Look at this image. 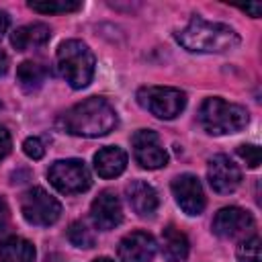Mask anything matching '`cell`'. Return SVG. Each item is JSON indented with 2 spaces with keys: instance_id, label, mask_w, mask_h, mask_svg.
I'll list each match as a JSON object with an SVG mask.
<instances>
[{
  "instance_id": "1",
  "label": "cell",
  "mask_w": 262,
  "mask_h": 262,
  "mask_svg": "<svg viewBox=\"0 0 262 262\" xmlns=\"http://www.w3.org/2000/svg\"><path fill=\"white\" fill-rule=\"evenodd\" d=\"M117 111L98 96H90L78 104H74L61 117L59 125L70 135L80 137H102L117 127Z\"/></svg>"
},
{
  "instance_id": "2",
  "label": "cell",
  "mask_w": 262,
  "mask_h": 262,
  "mask_svg": "<svg viewBox=\"0 0 262 262\" xmlns=\"http://www.w3.org/2000/svg\"><path fill=\"white\" fill-rule=\"evenodd\" d=\"M176 41L188 49L199 53H225L239 45V35L223 23H211L201 16H194L180 33H176Z\"/></svg>"
},
{
  "instance_id": "3",
  "label": "cell",
  "mask_w": 262,
  "mask_h": 262,
  "mask_svg": "<svg viewBox=\"0 0 262 262\" xmlns=\"http://www.w3.org/2000/svg\"><path fill=\"white\" fill-rule=\"evenodd\" d=\"M57 70L72 88H84L94 76V53L90 47L78 39H68L57 47Z\"/></svg>"
},
{
  "instance_id": "4",
  "label": "cell",
  "mask_w": 262,
  "mask_h": 262,
  "mask_svg": "<svg viewBox=\"0 0 262 262\" xmlns=\"http://www.w3.org/2000/svg\"><path fill=\"white\" fill-rule=\"evenodd\" d=\"M199 123L211 135L237 133L248 125V111L219 96L207 98L199 108Z\"/></svg>"
},
{
  "instance_id": "5",
  "label": "cell",
  "mask_w": 262,
  "mask_h": 262,
  "mask_svg": "<svg viewBox=\"0 0 262 262\" xmlns=\"http://www.w3.org/2000/svg\"><path fill=\"white\" fill-rule=\"evenodd\" d=\"M137 102L158 119H174L186 106V94L170 86H145L137 90Z\"/></svg>"
},
{
  "instance_id": "6",
  "label": "cell",
  "mask_w": 262,
  "mask_h": 262,
  "mask_svg": "<svg viewBox=\"0 0 262 262\" xmlns=\"http://www.w3.org/2000/svg\"><path fill=\"white\" fill-rule=\"evenodd\" d=\"M47 178L55 190L61 194H78L90 188V172L82 160H57L49 166Z\"/></svg>"
},
{
  "instance_id": "7",
  "label": "cell",
  "mask_w": 262,
  "mask_h": 262,
  "mask_svg": "<svg viewBox=\"0 0 262 262\" xmlns=\"http://www.w3.org/2000/svg\"><path fill=\"white\" fill-rule=\"evenodd\" d=\"M20 213L31 225H51L61 215V205L45 188L33 186L23 194Z\"/></svg>"
},
{
  "instance_id": "8",
  "label": "cell",
  "mask_w": 262,
  "mask_h": 262,
  "mask_svg": "<svg viewBox=\"0 0 262 262\" xmlns=\"http://www.w3.org/2000/svg\"><path fill=\"white\" fill-rule=\"evenodd\" d=\"M133 156L141 168L158 170L168 164V154L160 143V137L151 129H141L133 135Z\"/></svg>"
},
{
  "instance_id": "9",
  "label": "cell",
  "mask_w": 262,
  "mask_h": 262,
  "mask_svg": "<svg viewBox=\"0 0 262 262\" xmlns=\"http://www.w3.org/2000/svg\"><path fill=\"white\" fill-rule=\"evenodd\" d=\"M252 229H254L252 215L239 207H223L217 211V215L213 219V231L225 239L244 237V235L252 233Z\"/></svg>"
},
{
  "instance_id": "10",
  "label": "cell",
  "mask_w": 262,
  "mask_h": 262,
  "mask_svg": "<svg viewBox=\"0 0 262 262\" xmlns=\"http://www.w3.org/2000/svg\"><path fill=\"white\" fill-rule=\"evenodd\" d=\"M172 192L178 203V207L186 215H201L207 201L201 186V180L192 174H180L172 180Z\"/></svg>"
},
{
  "instance_id": "11",
  "label": "cell",
  "mask_w": 262,
  "mask_h": 262,
  "mask_svg": "<svg viewBox=\"0 0 262 262\" xmlns=\"http://www.w3.org/2000/svg\"><path fill=\"white\" fill-rule=\"evenodd\" d=\"M207 178H209V184L215 192L219 194H229L233 192L239 182H242V172L239 168L233 164V160H229L227 156L219 154V156H213L209 160V168H207Z\"/></svg>"
},
{
  "instance_id": "12",
  "label": "cell",
  "mask_w": 262,
  "mask_h": 262,
  "mask_svg": "<svg viewBox=\"0 0 262 262\" xmlns=\"http://www.w3.org/2000/svg\"><path fill=\"white\" fill-rule=\"evenodd\" d=\"M90 217L100 231L115 229L123 221V207L119 196L113 190H102L90 205Z\"/></svg>"
},
{
  "instance_id": "13",
  "label": "cell",
  "mask_w": 262,
  "mask_h": 262,
  "mask_svg": "<svg viewBox=\"0 0 262 262\" xmlns=\"http://www.w3.org/2000/svg\"><path fill=\"white\" fill-rule=\"evenodd\" d=\"M156 239L145 231H133L119 242L121 262H151L156 256Z\"/></svg>"
},
{
  "instance_id": "14",
  "label": "cell",
  "mask_w": 262,
  "mask_h": 262,
  "mask_svg": "<svg viewBox=\"0 0 262 262\" xmlns=\"http://www.w3.org/2000/svg\"><path fill=\"white\" fill-rule=\"evenodd\" d=\"M125 192H127L129 205L133 207V211L139 217H151L158 211L160 199H158V192L151 184H147L143 180H133L131 184H127Z\"/></svg>"
},
{
  "instance_id": "15",
  "label": "cell",
  "mask_w": 262,
  "mask_h": 262,
  "mask_svg": "<svg viewBox=\"0 0 262 262\" xmlns=\"http://www.w3.org/2000/svg\"><path fill=\"white\" fill-rule=\"evenodd\" d=\"M125 168H127V154L117 145L102 147L94 154V170L100 178H115L123 174Z\"/></svg>"
},
{
  "instance_id": "16",
  "label": "cell",
  "mask_w": 262,
  "mask_h": 262,
  "mask_svg": "<svg viewBox=\"0 0 262 262\" xmlns=\"http://www.w3.org/2000/svg\"><path fill=\"white\" fill-rule=\"evenodd\" d=\"M51 37V31L47 25L43 23H31V25H25V27H18L12 31L10 35V43L16 51H27V49H33V47H41L49 41Z\"/></svg>"
},
{
  "instance_id": "17",
  "label": "cell",
  "mask_w": 262,
  "mask_h": 262,
  "mask_svg": "<svg viewBox=\"0 0 262 262\" xmlns=\"http://www.w3.org/2000/svg\"><path fill=\"white\" fill-rule=\"evenodd\" d=\"M162 252L168 262H184L188 256V237L174 225L162 231Z\"/></svg>"
},
{
  "instance_id": "18",
  "label": "cell",
  "mask_w": 262,
  "mask_h": 262,
  "mask_svg": "<svg viewBox=\"0 0 262 262\" xmlns=\"http://www.w3.org/2000/svg\"><path fill=\"white\" fill-rule=\"evenodd\" d=\"M0 262H35V246L18 235L0 244Z\"/></svg>"
},
{
  "instance_id": "19",
  "label": "cell",
  "mask_w": 262,
  "mask_h": 262,
  "mask_svg": "<svg viewBox=\"0 0 262 262\" xmlns=\"http://www.w3.org/2000/svg\"><path fill=\"white\" fill-rule=\"evenodd\" d=\"M45 78H47V70H45V66H41L37 61H23L16 68V80L25 92L39 90L43 86Z\"/></svg>"
},
{
  "instance_id": "20",
  "label": "cell",
  "mask_w": 262,
  "mask_h": 262,
  "mask_svg": "<svg viewBox=\"0 0 262 262\" xmlns=\"http://www.w3.org/2000/svg\"><path fill=\"white\" fill-rule=\"evenodd\" d=\"M29 8L41 14H59V12H74L82 8V2L76 0H31Z\"/></svg>"
},
{
  "instance_id": "21",
  "label": "cell",
  "mask_w": 262,
  "mask_h": 262,
  "mask_svg": "<svg viewBox=\"0 0 262 262\" xmlns=\"http://www.w3.org/2000/svg\"><path fill=\"white\" fill-rule=\"evenodd\" d=\"M68 239L76 246V248H92L94 246V235L92 231L82 223V221H74L68 229Z\"/></svg>"
},
{
  "instance_id": "22",
  "label": "cell",
  "mask_w": 262,
  "mask_h": 262,
  "mask_svg": "<svg viewBox=\"0 0 262 262\" xmlns=\"http://www.w3.org/2000/svg\"><path fill=\"white\" fill-rule=\"evenodd\" d=\"M237 262H260V237H246L237 248Z\"/></svg>"
},
{
  "instance_id": "23",
  "label": "cell",
  "mask_w": 262,
  "mask_h": 262,
  "mask_svg": "<svg viewBox=\"0 0 262 262\" xmlns=\"http://www.w3.org/2000/svg\"><path fill=\"white\" fill-rule=\"evenodd\" d=\"M237 156L248 164V168H258L260 166V158H262V154H260V147L258 145H239L237 147Z\"/></svg>"
},
{
  "instance_id": "24",
  "label": "cell",
  "mask_w": 262,
  "mask_h": 262,
  "mask_svg": "<svg viewBox=\"0 0 262 262\" xmlns=\"http://www.w3.org/2000/svg\"><path fill=\"white\" fill-rule=\"evenodd\" d=\"M23 151H25L31 160H41V158L45 156V147H43V143H41L39 137H29V139H25Z\"/></svg>"
},
{
  "instance_id": "25",
  "label": "cell",
  "mask_w": 262,
  "mask_h": 262,
  "mask_svg": "<svg viewBox=\"0 0 262 262\" xmlns=\"http://www.w3.org/2000/svg\"><path fill=\"white\" fill-rule=\"evenodd\" d=\"M10 149H12V137L4 127H0V162L10 154Z\"/></svg>"
},
{
  "instance_id": "26",
  "label": "cell",
  "mask_w": 262,
  "mask_h": 262,
  "mask_svg": "<svg viewBox=\"0 0 262 262\" xmlns=\"http://www.w3.org/2000/svg\"><path fill=\"white\" fill-rule=\"evenodd\" d=\"M8 217H10V211H8V205H6V201L0 196V229L8 223Z\"/></svg>"
},
{
  "instance_id": "27",
  "label": "cell",
  "mask_w": 262,
  "mask_h": 262,
  "mask_svg": "<svg viewBox=\"0 0 262 262\" xmlns=\"http://www.w3.org/2000/svg\"><path fill=\"white\" fill-rule=\"evenodd\" d=\"M244 12H250L252 14V18H258L260 16V12H262V4L260 2H254V4H246V6H239Z\"/></svg>"
},
{
  "instance_id": "28",
  "label": "cell",
  "mask_w": 262,
  "mask_h": 262,
  "mask_svg": "<svg viewBox=\"0 0 262 262\" xmlns=\"http://www.w3.org/2000/svg\"><path fill=\"white\" fill-rule=\"evenodd\" d=\"M6 29H8V14L4 10H0V39L4 37Z\"/></svg>"
},
{
  "instance_id": "29",
  "label": "cell",
  "mask_w": 262,
  "mask_h": 262,
  "mask_svg": "<svg viewBox=\"0 0 262 262\" xmlns=\"http://www.w3.org/2000/svg\"><path fill=\"white\" fill-rule=\"evenodd\" d=\"M6 68H8V55L0 49V76L6 72Z\"/></svg>"
},
{
  "instance_id": "30",
  "label": "cell",
  "mask_w": 262,
  "mask_h": 262,
  "mask_svg": "<svg viewBox=\"0 0 262 262\" xmlns=\"http://www.w3.org/2000/svg\"><path fill=\"white\" fill-rule=\"evenodd\" d=\"M94 262H115V260H111V258H106V256H102V258H96Z\"/></svg>"
}]
</instances>
